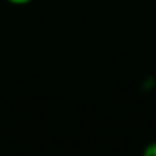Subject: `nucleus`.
I'll return each instance as SVG.
<instances>
[{"label": "nucleus", "instance_id": "nucleus-1", "mask_svg": "<svg viewBox=\"0 0 156 156\" xmlns=\"http://www.w3.org/2000/svg\"><path fill=\"white\" fill-rule=\"evenodd\" d=\"M142 156H156V142L149 144V145L144 149V154Z\"/></svg>", "mask_w": 156, "mask_h": 156}, {"label": "nucleus", "instance_id": "nucleus-2", "mask_svg": "<svg viewBox=\"0 0 156 156\" xmlns=\"http://www.w3.org/2000/svg\"><path fill=\"white\" fill-rule=\"evenodd\" d=\"M5 2H9L11 5H27V4H31L33 0H5Z\"/></svg>", "mask_w": 156, "mask_h": 156}]
</instances>
